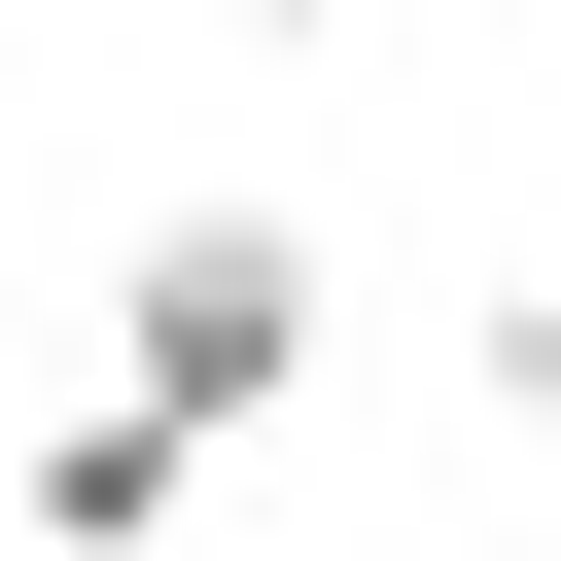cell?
I'll use <instances>...</instances> for the list:
<instances>
[{
  "label": "cell",
  "instance_id": "6da1fadb",
  "mask_svg": "<svg viewBox=\"0 0 561 561\" xmlns=\"http://www.w3.org/2000/svg\"><path fill=\"white\" fill-rule=\"evenodd\" d=\"M105 386H140V421H316V245H280V210H140Z\"/></svg>",
  "mask_w": 561,
  "mask_h": 561
},
{
  "label": "cell",
  "instance_id": "7a4b0ae2",
  "mask_svg": "<svg viewBox=\"0 0 561 561\" xmlns=\"http://www.w3.org/2000/svg\"><path fill=\"white\" fill-rule=\"evenodd\" d=\"M175 491H210V421H140V386H70V421L0 456V561H175Z\"/></svg>",
  "mask_w": 561,
  "mask_h": 561
},
{
  "label": "cell",
  "instance_id": "3957f363",
  "mask_svg": "<svg viewBox=\"0 0 561 561\" xmlns=\"http://www.w3.org/2000/svg\"><path fill=\"white\" fill-rule=\"evenodd\" d=\"M456 421H491V456H561V280H491V316H456Z\"/></svg>",
  "mask_w": 561,
  "mask_h": 561
},
{
  "label": "cell",
  "instance_id": "277c9868",
  "mask_svg": "<svg viewBox=\"0 0 561 561\" xmlns=\"http://www.w3.org/2000/svg\"><path fill=\"white\" fill-rule=\"evenodd\" d=\"M210 35H351V0H210Z\"/></svg>",
  "mask_w": 561,
  "mask_h": 561
}]
</instances>
